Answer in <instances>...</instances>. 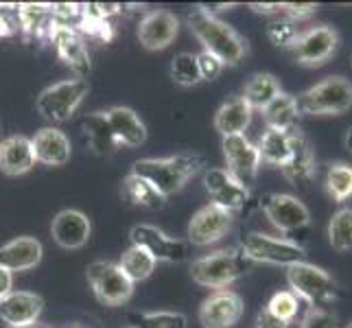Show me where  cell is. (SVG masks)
I'll return each mask as SVG.
<instances>
[{
    "label": "cell",
    "instance_id": "cell-1",
    "mask_svg": "<svg viewBox=\"0 0 352 328\" xmlns=\"http://www.w3.org/2000/svg\"><path fill=\"white\" fill-rule=\"evenodd\" d=\"M201 155L177 153L168 157H144L131 166V173L144 177L160 195L168 197L184 188L186 182L201 171Z\"/></svg>",
    "mask_w": 352,
    "mask_h": 328
},
{
    "label": "cell",
    "instance_id": "cell-2",
    "mask_svg": "<svg viewBox=\"0 0 352 328\" xmlns=\"http://www.w3.org/2000/svg\"><path fill=\"white\" fill-rule=\"evenodd\" d=\"M186 20H188L190 31L195 33V38L201 42L204 51L219 57L223 66H236L241 59L248 55V42L217 16L206 14V11L197 7L190 11Z\"/></svg>",
    "mask_w": 352,
    "mask_h": 328
},
{
    "label": "cell",
    "instance_id": "cell-3",
    "mask_svg": "<svg viewBox=\"0 0 352 328\" xmlns=\"http://www.w3.org/2000/svg\"><path fill=\"white\" fill-rule=\"evenodd\" d=\"M254 261L245 256V252L239 250H219L212 254L192 261L190 265V276L192 281L201 287L208 289H226L228 285H232L239 281L241 276H245L252 272Z\"/></svg>",
    "mask_w": 352,
    "mask_h": 328
},
{
    "label": "cell",
    "instance_id": "cell-4",
    "mask_svg": "<svg viewBox=\"0 0 352 328\" xmlns=\"http://www.w3.org/2000/svg\"><path fill=\"white\" fill-rule=\"evenodd\" d=\"M300 116H342L352 107V83L342 75L326 77L296 96Z\"/></svg>",
    "mask_w": 352,
    "mask_h": 328
},
{
    "label": "cell",
    "instance_id": "cell-5",
    "mask_svg": "<svg viewBox=\"0 0 352 328\" xmlns=\"http://www.w3.org/2000/svg\"><path fill=\"white\" fill-rule=\"evenodd\" d=\"M287 281L291 287L289 291H294L298 298L307 300L313 309L331 307L339 298V291H342L339 283L329 272L307 261L287 267Z\"/></svg>",
    "mask_w": 352,
    "mask_h": 328
},
{
    "label": "cell",
    "instance_id": "cell-6",
    "mask_svg": "<svg viewBox=\"0 0 352 328\" xmlns=\"http://www.w3.org/2000/svg\"><path fill=\"white\" fill-rule=\"evenodd\" d=\"M88 94V81L83 77L66 79L48 86L40 92L35 107L38 112L51 120V123H66V120L77 112V107L83 103Z\"/></svg>",
    "mask_w": 352,
    "mask_h": 328
},
{
    "label": "cell",
    "instance_id": "cell-7",
    "mask_svg": "<svg viewBox=\"0 0 352 328\" xmlns=\"http://www.w3.org/2000/svg\"><path fill=\"white\" fill-rule=\"evenodd\" d=\"M241 250L245 252V256H250L254 263L291 267L296 263L307 261V250L298 245L296 241L285 239V237L263 234V232H250L243 237Z\"/></svg>",
    "mask_w": 352,
    "mask_h": 328
},
{
    "label": "cell",
    "instance_id": "cell-8",
    "mask_svg": "<svg viewBox=\"0 0 352 328\" xmlns=\"http://www.w3.org/2000/svg\"><path fill=\"white\" fill-rule=\"evenodd\" d=\"M86 278L94 291V296L107 307H120L129 302V298L133 296V283L120 270L118 263H110V261L90 263L86 270Z\"/></svg>",
    "mask_w": 352,
    "mask_h": 328
},
{
    "label": "cell",
    "instance_id": "cell-9",
    "mask_svg": "<svg viewBox=\"0 0 352 328\" xmlns=\"http://www.w3.org/2000/svg\"><path fill=\"white\" fill-rule=\"evenodd\" d=\"M131 245L149 254L155 263H182L188 259V243L168 237L160 228L149 223H138L129 232Z\"/></svg>",
    "mask_w": 352,
    "mask_h": 328
},
{
    "label": "cell",
    "instance_id": "cell-10",
    "mask_svg": "<svg viewBox=\"0 0 352 328\" xmlns=\"http://www.w3.org/2000/svg\"><path fill=\"white\" fill-rule=\"evenodd\" d=\"M337 46L339 33L329 24H320V27L302 31L296 44L291 46V53H294V59L300 66L318 68L324 66L337 53Z\"/></svg>",
    "mask_w": 352,
    "mask_h": 328
},
{
    "label": "cell",
    "instance_id": "cell-11",
    "mask_svg": "<svg viewBox=\"0 0 352 328\" xmlns=\"http://www.w3.org/2000/svg\"><path fill=\"white\" fill-rule=\"evenodd\" d=\"M221 147L226 155L228 173L234 179H239L243 186L254 184V179L258 175V168L263 164L256 144L245 133H241V136H226L221 140Z\"/></svg>",
    "mask_w": 352,
    "mask_h": 328
},
{
    "label": "cell",
    "instance_id": "cell-12",
    "mask_svg": "<svg viewBox=\"0 0 352 328\" xmlns=\"http://www.w3.org/2000/svg\"><path fill=\"white\" fill-rule=\"evenodd\" d=\"M261 206L272 221V226L280 232H296L311 223V212L305 204L294 195L285 193H267L261 197Z\"/></svg>",
    "mask_w": 352,
    "mask_h": 328
},
{
    "label": "cell",
    "instance_id": "cell-13",
    "mask_svg": "<svg viewBox=\"0 0 352 328\" xmlns=\"http://www.w3.org/2000/svg\"><path fill=\"white\" fill-rule=\"evenodd\" d=\"M232 228V212H228L214 204H206L188 221L186 237L190 245L206 248L223 239Z\"/></svg>",
    "mask_w": 352,
    "mask_h": 328
},
{
    "label": "cell",
    "instance_id": "cell-14",
    "mask_svg": "<svg viewBox=\"0 0 352 328\" xmlns=\"http://www.w3.org/2000/svg\"><path fill=\"white\" fill-rule=\"evenodd\" d=\"M204 186L212 197L210 204L219 206V208L228 212L245 208V204L250 201V188L230 175L228 168H208L204 173Z\"/></svg>",
    "mask_w": 352,
    "mask_h": 328
},
{
    "label": "cell",
    "instance_id": "cell-15",
    "mask_svg": "<svg viewBox=\"0 0 352 328\" xmlns=\"http://www.w3.org/2000/svg\"><path fill=\"white\" fill-rule=\"evenodd\" d=\"M243 315V300L230 289L210 294L199 307V324L204 328H232Z\"/></svg>",
    "mask_w": 352,
    "mask_h": 328
},
{
    "label": "cell",
    "instance_id": "cell-16",
    "mask_svg": "<svg viewBox=\"0 0 352 328\" xmlns=\"http://www.w3.org/2000/svg\"><path fill=\"white\" fill-rule=\"evenodd\" d=\"M44 300L31 291H14L0 298V320L11 328H27L40 320Z\"/></svg>",
    "mask_w": 352,
    "mask_h": 328
},
{
    "label": "cell",
    "instance_id": "cell-17",
    "mask_svg": "<svg viewBox=\"0 0 352 328\" xmlns=\"http://www.w3.org/2000/svg\"><path fill=\"white\" fill-rule=\"evenodd\" d=\"M291 133V155L283 166V175L294 186H305L318 173V162H315V151L309 138L298 127L289 129Z\"/></svg>",
    "mask_w": 352,
    "mask_h": 328
},
{
    "label": "cell",
    "instance_id": "cell-18",
    "mask_svg": "<svg viewBox=\"0 0 352 328\" xmlns=\"http://www.w3.org/2000/svg\"><path fill=\"white\" fill-rule=\"evenodd\" d=\"M51 234L59 248L81 250L90 241V234H92L90 219L81 210L66 208L55 215L53 223H51Z\"/></svg>",
    "mask_w": 352,
    "mask_h": 328
},
{
    "label": "cell",
    "instance_id": "cell-19",
    "mask_svg": "<svg viewBox=\"0 0 352 328\" xmlns=\"http://www.w3.org/2000/svg\"><path fill=\"white\" fill-rule=\"evenodd\" d=\"M179 20L168 11L155 9L142 16L138 24V40L147 51H162L177 38Z\"/></svg>",
    "mask_w": 352,
    "mask_h": 328
},
{
    "label": "cell",
    "instance_id": "cell-20",
    "mask_svg": "<svg viewBox=\"0 0 352 328\" xmlns=\"http://www.w3.org/2000/svg\"><path fill=\"white\" fill-rule=\"evenodd\" d=\"M107 125L112 129V136L116 144H125V147H140L147 140V127L140 120V116L133 112L131 107L116 105L105 112Z\"/></svg>",
    "mask_w": 352,
    "mask_h": 328
},
{
    "label": "cell",
    "instance_id": "cell-21",
    "mask_svg": "<svg viewBox=\"0 0 352 328\" xmlns=\"http://www.w3.org/2000/svg\"><path fill=\"white\" fill-rule=\"evenodd\" d=\"M35 151H33V142L31 138L22 136H9L5 140H0V171L5 175L18 177L29 173L35 166Z\"/></svg>",
    "mask_w": 352,
    "mask_h": 328
},
{
    "label": "cell",
    "instance_id": "cell-22",
    "mask_svg": "<svg viewBox=\"0 0 352 328\" xmlns=\"http://www.w3.org/2000/svg\"><path fill=\"white\" fill-rule=\"evenodd\" d=\"M31 142H33L35 160L46 166H64L72 155L68 136L57 127H42L31 138Z\"/></svg>",
    "mask_w": 352,
    "mask_h": 328
},
{
    "label": "cell",
    "instance_id": "cell-23",
    "mask_svg": "<svg viewBox=\"0 0 352 328\" xmlns=\"http://www.w3.org/2000/svg\"><path fill=\"white\" fill-rule=\"evenodd\" d=\"M42 243L33 237H18L11 239L5 245H0V267L7 272H27L33 270L42 261Z\"/></svg>",
    "mask_w": 352,
    "mask_h": 328
},
{
    "label": "cell",
    "instance_id": "cell-24",
    "mask_svg": "<svg viewBox=\"0 0 352 328\" xmlns=\"http://www.w3.org/2000/svg\"><path fill=\"white\" fill-rule=\"evenodd\" d=\"M51 40H53L57 55L62 57L79 77L86 75L90 70V55L79 35L70 27H66V24H57V27L51 29Z\"/></svg>",
    "mask_w": 352,
    "mask_h": 328
},
{
    "label": "cell",
    "instance_id": "cell-25",
    "mask_svg": "<svg viewBox=\"0 0 352 328\" xmlns=\"http://www.w3.org/2000/svg\"><path fill=\"white\" fill-rule=\"evenodd\" d=\"M252 112L254 109L248 105L243 96H232L228 99L214 114V129L221 136H241L252 123Z\"/></svg>",
    "mask_w": 352,
    "mask_h": 328
},
{
    "label": "cell",
    "instance_id": "cell-26",
    "mask_svg": "<svg viewBox=\"0 0 352 328\" xmlns=\"http://www.w3.org/2000/svg\"><path fill=\"white\" fill-rule=\"evenodd\" d=\"M298 105H296V96L280 92L276 99L263 109V118L267 123V129H280L289 131L298 125Z\"/></svg>",
    "mask_w": 352,
    "mask_h": 328
},
{
    "label": "cell",
    "instance_id": "cell-27",
    "mask_svg": "<svg viewBox=\"0 0 352 328\" xmlns=\"http://www.w3.org/2000/svg\"><path fill=\"white\" fill-rule=\"evenodd\" d=\"M256 147L261 153V162L283 168L291 155V133L280 129H267Z\"/></svg>",
    "mask_w": 352,
    "mask_h": 328
},
{
    "label": "cell",
    "instance_id": "cell-28",
    "mask_svg": "<svg viewBox=\"0 0 352 328\" xmlns=\"http://www.w3.org/2000/svg\"><path fill=\"white\" fill-rule=\"evenodd\" d=\"M280 81H278L272 72H258V75H254L245 90H243V99L248 101V105L252 109H263L270 105L278 94H280Z\"/></svg>",
    "mask_w": 352,
    "mask_h": 328
},
{
    "label": "cell",
    "instance_id": "cell-29",
    "mask_svg": "<svg viewBox=\"0 0 352 328\" xmlns=\"http://www.w3.org/2000/svg\"><path fill=\"white\" fill-rule=\"evenodd\" d=\"M123 188H125V195L129 197L131 204L140 206V208H147V210H160L164 208L166 197L160 195L147 179L140 177V175H133L129 173L123 182Z\"/></svg>",
    "mask_w": 352,
    "mask_h": 328
},
{
    "label": "cell",
    "instance_id": "cell-30",
    "mask_svg": "<svg viewBox=\"0 0 352 328\" xmlns=\"http://www.w3.org/2000/svg\"><path fill=\"white\" fill-rule=\"evenodd\" d=\"M118 267L125 272V276L129 278V281H131L133 285H136V283H140V281H147V278L153 274V270H155V261H153L144 250L131 245V248L123 254V256H120Z\"/></svg>",
    "mask_w": 352,
    "mask_h": 328
},
{
    "label": "cell",
    "instance_id": "cell-31",
    "mask_svg": "<svg viewBox=\"0 0 352 328\" xmlns=\"http://www.w3.org/2000/svg\"><path fill=\"white\" fill-rule=\"evenodd\" d=\"M326 190L337 201H348L352 197V164L333 162L326 171Z\"/></svg>",
    "mask_w": 352,
    "mask_h": 328
},
{
    "label": "cell",
    "instance_id": "cell-32",
    "mask_svg": "<svg viewBox=\"0 0 352 328\" xmlns=\"http://www.w3.org/2000/svg\"><path fill=\"white\" fill-rule=\"evenodd\" d=\"M329 241L335 252L352 250V208H339L329 223Z\"/></svg>",
    "mask_w": 352,
    "mask_h": 328
},
{
    "label": "cell",
    "instance_id": "cell-33",
    "mask_svg": "<svg viewBox=\"0 0 352 328\" xmlns=\"http://www.w3.org/2000/svg\"><path fill=\"white\" fill-rule=\"evenodd\" d=\"M83 129H86V136L90 140L92 147L103 153L107 149L114 147V136H112V129L107 125V118H105V112H94L90 114L88 118H83Z\"/></svg>",
    "mask_w": 352,
    "mask_h": 328
},
{
    "label": "cell",
    "instance_id": "cell-34",
    "mask_svg": "<svg viewBox=\"0 0 352 328\" xmlns=\"http://www.w3.org/2000/svg\"><path fill=\"white\" fill-rule=\"evenodd\" d=\"M171 79L182 88H192L201 81L199 77V66L197 57L192 53H179L173 57L171 64Z\"/></svg>",
    "mask_w": 352,
    "mask_h": 328
},
{
    "label": "cell",
    "instance_id": "cell-35",
    "mask_svg": "<svg viewBox=\"0 0 352 328\" xmlns=\"http://www.w3.org/2000/svg\"><path fill=\"white\" fill-rule=\"evenodd\" d=\"M267 38L274 46L280 48H291L296 44V40L300 38V29L294 20L289 18H276L267 24Z\"/></svg>",
    "mask_w": 352,
    "mask_h": 328
},
{
    "label": "cell",
    "instance_id": "cell-36",
    "mask_svg": "<svg viewBox=\"0 0 352 328\" xmlns=\"http://www.w3.org/2000/svg\"><path fill=\"white\" fill-rule=\"evenodd\" d=\"M267 311H270L272 315H276L278 320H283V322H294L296 320V315L300 311V298L294 294V291H278V294L272 296L270 300V305L265 307Z\"/></svg>",
    "mask_w": 352,
    "mask_h": 328
},
{
    "label": "cell",
    "instance_id": "cell-37",
    "mask_svg": "<svg viewBox=\"0 0 352 328\" xmlns=\"http://www.w3.org/2000/svg\"><path fill=\"white\" fill-rule=\"evenodd\" d=\"M188 320L184 313L173 311H155V313H142L138 315L133 328H186Z\"/></svg>",
    "mask_w": 352,
    "mask_h": 328
},
{
    "label": "cell",
    "instance_id": "cell-38",
    "mask_svg": "<svg viewBox=\"0 0 352 328\" xmlns=\"http://www.w3.org/2000/svg\"><path fill=\"white\" fill-rule=\"evenodd\" d=\"M195 57H197V66H199V77H201V81H214L217 77L221 75L223 62H221L219 57H214L208 51H201Z\"/></svg>",
    "mask_w": 352,
    "mask_h": 328
},
{
    "label": "cell",
    "instance_id": "cell-39",
    "mask_svg": "<svg viewBox=\"0 0 352 328\" xmlns=\"http://www.w3.org/2000/svg\"><path fill=\"white\" fill-rule=\"evenodd\" d=\"M300 328H339L337 318L326 309H309Z\"/></svg>",
    "mask_w": 352,
    "mask_h": 328
},
{
    "label": "cell",
    "instance_id": "cell-40",
    "mask_svg": "<svg viewBox=\"0 0 352 328\" xmlns=\"http://www.w3.org/2000/svg\"><path fill=\"white\" fill-rule=\"evenodd\" d=\"M320 7L315 3H285L283 5V14L285 18L294 20L296 24L302 22V20H309L311 16H315V11Z\"/></svg>",
    "mask_w": 352,
    "mask_h": 328
},
{
    "label": "cell",
    "instance_id": "cell-41",
    "mask_svg": "<svg viewBox=\"0 0 352 328\" xmlns=\"http://www.w3.org/2000/svg\"><path fill=\"white\" fill-rule=\"evenodd\" d=\"M289 324L278 320L276 315H272L267 309L258 311V318H256V328H287Z\"/></svg>",
    "mask_w": 352,
    "mask_h": 328
},
{
    "label": "cell",
    "instance_id": "cell-42",
    "mask_svg": "<svg viewBox=\"0 0 352 328\" xmlns=\"http://www.w3.org/2000/svg\"><path fill=\"white\" fill-rule=\"evenodd\" d=\"M283 5L285 3H272V5H263V3H252L250 9L254 14H263V16H272V14H283Z\"/></svg>",
    "mask_w": 352,
    "mask_h": 328
},
{
    "label": "cell",
    "instance_id": "cell-43",
    "mask_svg": "<svg viewBox=\"0 0 352 328\" xmlns=\"http://www.w3.org/2000/svg\"><path fill=\"white\" fill-rule=\"evenodd\" d=\"M11 283H14V274L7 272L5 267H0V298L11 291Z\"/></svg>",
    "mask_w": 352,
    "mask_h": 328
},
{
    "label": "cell",
    "instance_id": "cell-44",
    "mask_svg": "<svg viewBox=\"0 0 352 328\" xmlns=\"http://www.w3.org/2000/svg\"><path fill=\"white\" fill-rule=\"evenodd\" d=\"M232 7L234 5H228V3H221V5H199V9L206 11V14H210V16L219 14V11H228V9H232Z\"/></svg>",
    "mask_w": 352,
    "mask_h": 328
},
{
    "label": "cell",
    "instance_id": "cell-45",
    "mask_svg": "<svg viewBox=\"0 0 352 328\" xmlns=\"http://www.w3.org/2000/svg\"><path fill=\"white\" fill-rule=\"evenodd\" d=\"M344 147H346V151H350V153H352V125L346 129V136H344Z\"/></svg>",
    "mask_w": 352,
    "mask_h": 328
},
{
    "label": "cell",
    "instance_id": "cell-46",
    "mask_svg": "<svg viewBox=\"0 0 352 328\" xmlns=\"http://www.w3.org/2000/svg\"><path fill=\"white\" fill-rule=\"evenodd\" d=\"M346 328H352V322H350V324H348V326H346Z\"/></svg>",
    "mask_w": 352,
    "mask_h": 328
},
{
    "label": "cell",
    "instance_id": "cell-47",
    "mask_svg": "<svg viewBox=\"0 0 352 328\" xmlns=\"http://www.w3.org/2000/svg\"><path fill=\"white\" fill-rule=\"evenodd\" d=\"M72 328H79V326H72Z\"/></svg>",
    "mask_w": 352,
    "mask_h": 328
},
{
    "label": "cell",
    "instance_id": "cell-48",
    "mask_svg": "<svg viewBox=\"0 0 352 328\" xmlns=\"http://www.w3.org/2000/svg\"><path fill=\"white\" fill-rule=\"evenodd\" d=\"M131 328H133V326H131Z\"/></svg>",
    "mask_w": 352,
    "mask_h": 328
}]
</instances>
